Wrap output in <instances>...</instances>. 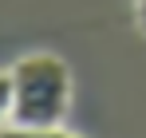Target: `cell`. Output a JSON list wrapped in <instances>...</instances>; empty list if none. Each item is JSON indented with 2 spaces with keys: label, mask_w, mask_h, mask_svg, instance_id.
Wrapping results in <instances>:
<instances>
[{
  "label": "cell",
  "mask_w": 146,
  "mask_h": 138,
  "mask_svg": "<svg viewBox=\"0 0 146 138\" xmlns=\"http://www.w3.org/2000/svg\"><path fill=\"white\" fill-rule=\"evenodd\" d=\"M8 115H12V79H8V71L0 75V126L8 122Z\"/></svg>",
  "instance_id": "3957f363"
},
{
  "label": "cell",
  "mask_w": 146,
  "mask_h": 138,
  "mask_svg": "<svg viewBox=\"0 0 146 138\" xmlns=\"http://www.w3.org/2000/svg\"><path fill=\"white\" fill-rule=\"evenodd\" d=\"M0 138H79V134L63 130V126H16V122H8V126H0Z\"/></svg>",
  "instance_id": "7a4b0ae2"
},
{
  "label": "cell",
  "mask_w": 146,
  "mask_h": 138,
  "mask_svg": "<svg viewBox=\"0 0 146 138\" xmlns=\"http://www.w3.org/2000/svg\"><path fill=\"white\" fill-rule=\"evenodd\" d=\"M12 115L16 126H63L71 107V71L59 55L36 51L16 59L12 71Z\"/></svg>",
  "instance_id": "6da1fadb"
},
{
  "label": "cell",
  "mask_w": 146,
  "mask_h": 138,
  "mask_svg": "<svg viewBox=\"0 0 146 138\" xmlns=\"http://www.w3.org/2000/svg\"><path fill=\"white\" fill-rule=\"evenodd\" d=\"M134 16H138V28H142V36H146V0H134Z\"/></svg>",
  "instance_id": "277c9868"
}]
</instances>
